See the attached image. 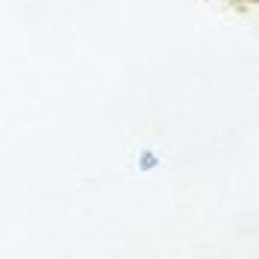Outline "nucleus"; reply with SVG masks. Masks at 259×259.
Masks as SVG:
<instances>
[{
    "label": "nucleus",
    "mask_w": 259,
    "mask_h": 259,
    "mask_svg": "<svg viewBox=\"0 0 259 259\" xmlns=\"http://www.w3.org/2000/svg\"><path fill=\"white\" fill-rule=\"evenodd\" d=\"M139 165H142V171H150V168H156V165H159V159H156V153L145 150V153H142V159H139Z\"/></svg>",
    "instance_id": "1"
}]
</instances>
